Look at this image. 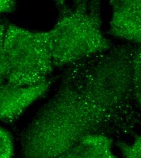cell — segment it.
Segmentation results:
<instances>
[{"label": "cell", "mask_w": 141, "mask_h": 158, "mask_svg": "<svg viewBox=\"0 0 141 158\" xmlns=\"http://www.w3.org/2000/svg\"><path fill=\"white\" fill-rule=\"evenodd\" d=\"M136 54L132 46H112L67 66L22 134L23 158H59L87 136L135 127L141 99L133 78Z\"/></svg>", "instance_id": "cell-1"}, {"label": "cell", "mask_w": 141, "mask_h": 158, "mask_svg": "<svg viewBox=\"0 0 141 158\" xmlns=\"http://www.w3.org/2000/svg\"><path fill=\"white\" fill-rule=\"evenodd\" d=\"M57 4L58 19L48 31L54 68L67 67L112 47L102 29L99 1H77L69 4L59 1Z\"/></svg>", "instance_id": "cell-2"}, {"label": "cell", "mask_w": 141, "mask_h": 158, "mask_svg": "<svg viewBox=\"0 0 141 158\" xmlns=\"http://www.w3.org/2000/svg\"><path fill=\"white\" fill-rule=\"evenodd\" d=\"M4 49L8 83L35 85L49 80L54 67L48 31H33L8 23Z\"/></svg>", "instance_id": "cell-3"}, {"label": "cell", "mask_w": 141, "mask_h": 158, "mask_svg": "<svg viewBox=\"0 0 141 158\" xmlns=\"http://www.w3.org/2000/svg\"><path fill=\"white\" fill-rule=\"evenodd\" d=\"M51 86L50 79L38 85L0 86V122H12L19 118L35 102L44 96Z\"/></svg>", "instance_id": "cell-4"}, {"label": "cell", "mask_w": 141, "mask_h": 158, "mask_svg": "<svg viewBox=\"0 0 141 158\" xmlns=\"http://www.w3.org/2000/svg\"><path fill=\"white\" fill-rule=\"evenodd\" d=\"M110 33L114 37L139 44L141 41V0H112Z\"/></svg>", "instance_id": "cell-5"}, {"label": "cell", "mask_w": 141, "mask_h": 158, "mask_svg": "<svg viewBox=\"0 0 141 158\" xmlns=\"http://www.w3.org/2000/svg\"><path fill=\"white\" fill-rule=\"evenodd\" d=\"M111 145V139L108 136L91 135L57 158H118L113 153Z\"/></svg>", "instance_id": "cell-6"}, {"label": "cell", "mask_w": 141, "mask_h": 158, "mask_svg": "<svg viewBox=\"0 0 141 158\" xmlns=\"http://www.w3.org/2000/svg\"><path fill=\"white\" fill-rule=\"evenodd\" d=\"M8 23L0 16V86L6 82L7 77V63L4 49V40Z\"/></svg>", "instance_id": "cell-7"}, {"label": "cell", "mask_w": 141, "mask_h": 158, "mask_svg": "<svg viewBox=\"0 0 141 158\" xmlns=\"http://www.w3.org/2000/svg\"><path fill=\"white\" fill-rule=\"evenodd\" d=\"M123 158H141V138L138 135L131 143L123 142H117Z\"/></svg>", "instance_id": "cell-8"}, {"label": "cell", "mask_w": 141, "mask_h": 158, "mask_svg": "<svg viewBox=\"0 0 141 158\" xmlns=\"http://www.w3.org/2000/svg\"><path fill=\"white\" fill-rule=\"evenodd\" d=\"M14 143L10 134L0 127V158H12Z\"/></svg>", "instance_id": "cell-9"}, {"label": "cell", "mask_w": 141, "mask_h": 158, "mask_svg": "<svg viewBox=\"0 0 141 158\" xmlns=\"http://www.w3.org/2000/svg\"><path fill=\"white\" fill-rule=\"evenodd\" d=\"M16 9V2L12 0H0V15L14 12Z\"/></svg>", "instance_id": "cell-10"}]
</instances>
